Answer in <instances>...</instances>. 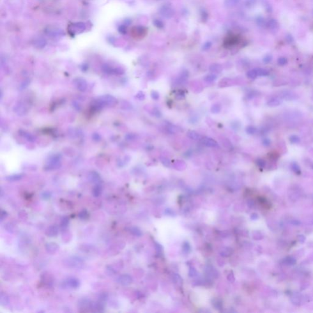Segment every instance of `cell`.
Segmentation results:
<instances>
[{
    "label": "cell",
    "instance_id": "obj_21",
    "mask_svg": "<svg viewBox=\"0 0 313 313\" xmlns=\"http://www.w3.org/2000/svg\"><path fill=\"white\" fill-rule=\"evenodd\" d=\"M46 42L44 39L39 38L37 39L34 42V45L38 48H43L46 45Z\"/></svg>",
    "mask_w": 313,
    "mask_h": 313
},
{
    "label": "cell",
    "instance_id": "obj_34",
    "mask_svg": "<svg viewBox=\"0 0 313 313\" xmlns=\"http://www.w3.org/2000/svg\"><path fill=\"white\" fill-rule=\"evenodd\" d=\"M247 76L250 78H256L257 76L256 69L255 70H251L248 71L247 72Z\"/></svg>",
    "mask_w": 313,
    "mask_h": 313
},
{
    "label": "cell",
    "instance_id": "obj_51",
    "mask_svg": "<svg viewBox=\"0 0 313 313\" xmlns=\"http://www.w3.org/2000/svg\"><path fill=\"white\" fill-rule=\"evenodd\" d=\"M119 32L121 33L122 34H125L126 32H127V30H126V28L125 26H121L119 27Z\"/></svg>",
    "mask_w": 313,
    "mask_h": 313
},
{
    "label": "cell",
    "instance_id": "obj_20",
    "mask_svg": "<svg viewBox=\"0 0 313 313\" xmlns=\"http://www.w3.org/2000/svg\"><path fill=\"white\" fill-rule=\"evenodd\" d=\"M102 193V187L99 184L96 185L93 189V195L94 197H99Z\"/></svg>",
    "mask_w": 313,
    "mask_h": 313
},
{
    "label": "cell",
    "instance_id": "obj_36",
    "mask_svg": "<svg viewBox=\"0 0 313 313\" xmlns=\"http://www.w3.org/2000/svg\"><path fill=\"white\" fill-rule=\"evenodd\" d=\"M217 78V77L216 75H207L206 76V77L204 78L206 82H213L215 79Z\"/></svg>",
    "mask_w": 313,
    "mask_h": 313
},
{
    "label": "cell",
    "instance_id": "obj_29",
    "mask_svg": "<svg viewBox=\"0 0 313 313\" xmlns=\"http://www.w3.org/2000/svg\"><path fill=\"white\" fill-rule=\"evenodd\" d=\"M78 217L81 220H87L89 218V213L86 210H82L79 213Z\"/></svg>",
    "mask_w": 313,
    "mask_h": 313
},
{
    "label": "cell",
    "instance_id": "obj_41",
    "mask_svg": "<svg viewBox=\"0 0 313 313\" xmlns=\"http://www.w3.org/2000/svg\"><path fill=\"white\" fill-rule=\"evenodd\" d=\"M51 197V193L48 192H45L42 194V198L44 199H48Z\"/></svg>",
    "mask_w": 313,
    "mask_h": 313
},
{
    "label": "cell",
    "instance_id": "obj_3",
    "mask_svg": "<svg viewBox=\"0 0 313 313\" xmlns=\"http://www.w3.org/2000/svg\"><path fill=\"white\" fill-rule=\"evenodd\" d=\"M61 156L59 154H54L51 156L47 163L46 168L48 170H54L59 169L61 166Z\"/></svg>",
    "mask_w": 313,
    "mask_h": 313
},
{
    "label": "cell",
    "instance_id": "obj_19",
    "mask_svg": "<svg viewBox=\"0 0 313 313\" xmlns=\"http://www.w3.org/2000/svg\"><path fill=\"white\" fill-rule=\"evenodd\" d=\"M23 177V174H16L11 176H9L6 177V180L9 182H15L21 180Z\"/></svg>",
    "mask_w": 313,
    "mask_h": 313
},
{
    "label": "cell",
    "instance_id": "obj_25",
    "mask_svg": "<svg viewBox=\"0 0 313 313\" xmlns=\"http://www.w3.org/2000/svg\"><path fill=\"white\" fill-rule=\"evenodd\" d=\"M0 303H1V305L3 306L7 305L9 303V297L6 294L3 293L1 294V296H0Z\"/></svg>",
    "mask_w": 313,
    "mask_h": 313
},
{
    "label": "cell",
    "instance_id": "obj_11",
    "mask_svg": "<svg viewBox=\"0 0 313 313\" xmlns=\"http://www.w3.org/2000/svg\"><path fill=\"white\" fill-rule=\"evenodd\" d=\"M58 232L59 230L58 227L55 225H52L47 228L45 231V234L48 237H54L58 236Z\"/></svg>",
    "mask_w": 313,
    "mask_h": 313
},
{
    "label": "cell",
    "instance_id": "obj_8",
    "mask_svg": "<svg viewBox=\"0 0 313 313\" xmlns=\"http://www.w3.org/2000/svg\"><path fill=\"white\" fill-rule=\"evenodd\" d=\"M160 13L161 14L163 17L169 18L173 16L174 10L170 6H163L162 8H161L160 10Z\"/></svg>",
    "mask_w": 313,
    "mask_h": 313
},
{
    "label": "cell",
    "instance_id": "obj_50",
    "mask_svg": "<svg viewBox=\"0 0 313 313\" xmlns=\"http://www.w3.org/2000/svg\"><path fill=\"white\" fill-rule=\"evenodd\" d=\"M255 129L252 127H249L247 128V132L249 134H253L254 133Z\"/></svg>",
    "mask_w": 313,
    "mask_h": 313
},
{
    "label": "cell",
    "instance_id": "obj_45",
    "mask_svg": "<svg viewBox=\"0 0 313 313\" xmlns=\"http://www.w3.org/2000/svg\"><path fill=\"white\" fill-rule=\"evenodd\" d=\"M151 97L154 100H158L159 98V94L156 91H153L151 93Z\"/></svg>",
    "mask_w": 313,
    "mask_h": 313
},
{
    "label": "cell",
    "instance_id": "obj_4",
    "mask_svg": "<svg viewBox=\"0 0 313 313\" xmlns=\"http://www.w3.org/2000/svg\"><path fill=\"white\" fill-rule=\"evenodd\" d=\"M86 29V24L83 22L73 23L69 26V31L72 34H77L83 32Z\"/></svg>",
    "mask_w": 313,
    "mask_h": 313
},
{
    "label": "cell",
    "instance_id": "obj_28",
    "mask_svg": "<svg viewBox=\"0 0 313 313\" xmlns=\"http://www.w3.org/2000/svg\"><path fill=\"white\" fill-rule=\"evenodd\" d=\"M210 70L213 72H220L222 70V67L220 64H214L210 67Z\"/></svg>",
    "mask_w": 313,
    "mask_h": 313
},
{
    "label": "cell",
    "instance_id": "obj_43",
    "mask_svg": "<svg viewBox=\"0 0 313 313\" xmlns=\"http://www.w3.org/2000/svg\"><path fill=\"white\" fill-rule=\"evenodd\" d=\"M154 23L155 24V25L159 28H162L163 27V23L160 21V20H155L154 22Z\"/></svg>",
    "mask_w": 313,
    "mask_h": 313
},
{
    "label": "cell",
    "instance_id": "obj_44",
    "mask_svg": "<svg viewBox=\"0 0 313 313\" xmlns=\"http://www.w3.org/2000/svg\"><path fill=\"white\" fill-rule=\"evenodd\" d=\"M257 23L258 24V25L260 26H263L265 22H264V19L261 17H259L257 19Z\"/></svg>",
    "mask_w": 313,
    "mask_h": 313
},
{
    "label": "cell",
    "instance_id": "obj_5",
    "mask_svg": "<svg viewBox=\"0 0 313 313\" xmlns=\"http://www.w3.org/2000/svg\"><path fill=\"white\" fill-rule=\"evenodd\" d=\"M63 284L66 287H69L71 289H78L80 286V282H79L78 279L76 278L70 277L64 281Z\"/></svg>",
    "mask_w": 313,
    "mask_h": 313
},
{
    "label": "cell",
    "instance_id": "obj_13",
    "mask_svg": "<svg viewBox=\"0 0 313 313\" xmlns=\"http://www.w3.org/2000/svg\"><path fill=\"white\" fill-rule=\"evenodd\" d=\"M202 143H203L205 146L207 147H211V148H215V147L218 146V143L215 140H214L211 138L205 137L202 139Z\"/></svg>",
    "mask_w": 313,
    "mask_h": 313
},
{
    "label": "cell",
    "instance_id": "obj_39",
    "mask_svg": "<svg viewBox=\"0 0 313 313\" xmlns=\"http://www.w3.org/2000/svg\"><path fill=\"white\" fill-rule=\"evenodd\" d=\"M107 298H108V296L107 293H101L100 295L99 296V301H100V302H104L105 301H106V300H107Z\"/></svg>",
    "mask_w": 313,
    "mask_h": 313
},
{
    "label": "cell",
    "instance_id": "obj_15",
    "mask_svg": "<svg viewBox=\"0 0 313 313\" xmlns=\"http://www.w3.org/2000/svg\"><path fill=\"white\" fill-rule=\"evenodd\" d=\"M89 179L92 182L96 183H99L100 181V177L99 174L95 171H93L89 173Z\"/></svg>",
    "mask_w": 313,
    "mask_h": 313
},
{
    "label": "cell",
    "instance_id": "obj_9",
    "mask_svg": "<svg viewBox=\"0 0 313 313\" xmlns=\"http://www.w3.org/2000/svg\"><path fill=\"white\" fill-rule=\"evenodd\" d=\"M59 248V245L55 242H48L45 245L46 251L50 254H54L56 253Z\"/></svg>",
    "mask_w": 313,
    "mask_h": 313
},
{
    "label": "cell",
    "instance_id": "obj_1",
    "mask_svg": "<svg viewBox=\"0 0 313 313\" xmlns=\"http://www.w3.org/2000/svg\"><path fill=\"white\" fill-rule=\"evenodd\" d=\"M117 103L116 98L111 95H104L97 99L95 102L94 107L96 109H102L105 107H112Z\"/></svg>",
    "mask_w": 313,
    "mask_h": 313
},
{
    "label": "cell",
    "instance_id": "obj_46",
    "mask_svg": "<svg viewBox=\"0 0 313 313\" xmlns=\"http://www.w3.org/2000/svg\"><path fill=\"white\" fill-rule=\"evenodd\" d=\"M8 214L7 213V212H6V211H4V210H1V221L2 222V221H3L4 219H5L6 217H8Z\"/></svg>",
    "mask_w": 313,
    "mask_h": 313
},
{
    "label": "cell",
    "instance_id": "obj_7",
    "mask_svg": "<svg viewBox=\"0 0 313 313\" xmlns=\"http://www.w3.org/2000/svg\"><path fill=\"white\" fill-rule=\"evenodd\" d=\"M103 72L107 73V74H116V75H122L123 74L124 71L121 68H113L105 64L102 67Z\"/></svg>",
    "mask_w": 313,
    "mask_h": 313
},
{
    "label": "cell",
    "instance_id": "obj_26",
    "mask_svg": "<svg viewBox=\"0 0 313 313\" xmlns=\"http://www.w3.org/2000/svg\"><path fill=\"white\" fill-rule=\"evenodd\" d=\"M240 1V0H226L225 5L228 8H233Z\"/></svg>",
    "mask_w": 313,
    "mask_h": 313
},
{
    "label": "cell",
    "instance_id": "obj_49",
    "mask_svg": "<svg viewBox=\"0 0 313 313\" xmlns=\"http://www.w3.org/2000/svg\"><path fill=\"white\" fill-rule=\"evenodd\" d=\"M93 138L94 141H97V142H98V141L100 140L101 137L98 133H94L93 135Z\"/></svg>",
    "mask_w": 313,
    "mask_h": 313
},
{
    "label": "cell",
    "instance_id": "obj_16",
    "mask_svg": "<svg viewBox=\"0 0 313 313\" xmlns=\"http://www.w3.org/2000/svg\"><path fill=\"white\" fill-rule=\"evenodd\" d=\"M268 26L270 29V30L273 31L274 32L277 31L279 28V25H278L277 21L275 19H273V18H272V19H270L268 21Z\"/></svg>",
    "mask_w": 313,
    "mask_h": 313
},
{
    "label": "cell",
    "instance_id": "obj_6",
    "mask_svg": "<svg viewBox=\"0 0 313 313\" xmlns=\"http://www.w3.org/2000/svg\"><path fill=\"white\" fill-rule=\"evenodd\" d=\"M73 83H74L77 89L79 91L84 92L87 89V82L85 80V79L83 78H77L75 79L74 81H73Z\"/></svg>",
    "mask_w": 313,
    "mask_h": 313
},
{
    "label": "cell",
    "instance_id": "obj_10",
    "mask_svg": "<svg viewBox=\"0 0 313 313\" xmlns=\"http://www.w3.org/2000/svg\"><path fill=\"white\" fill-rule=\"evenodd\" d=\"M118 283L122 286H127L131 284L132 278L128 275H122L118 278Z\"/></svg>",
    "mask_w": 313,
    "mask_h": 313
},
{
    "label": "cell",
    "instance_id": "obj_40",
    "mask_svg": "<svg viewBox=\"0 0 313 313\" xmlns=\"http://www.w3.org/2000/svg\"><path fill=\"white\" fill-rule=\"evenodd\" d=\"M220 107L218 105H214L212 107V112L213 113H217L220 111Z\"/></svg>",
    "mask_w": 313,
    "mask_h": 313
},
{
    "label": "cell",
    "instance_id": "obj_30",
    "mask_svg": "<svg viewBox=\"0 0 313 313\" xmlns=\"http://www.w3.org/2000/svg\"><path fill=\"white\" fill-rule=\"evenodd\" d=\"M69 223V219L67 217H64L61 219V228H66L68 226Z\"/></svg>",
    "mask_w": 313,
    "mask_h": 313
},
{
    "label": "cell",
    "instance_id": "obj_22",
    "mask_svg": "<svg viewBox=\"0 0 313 313\" xmlns=\"http://www.w3.org/2000/svg\"><path fill=\"white\" fill-rule=\"evenodd\" d=\"M187 136L190 138H191L192 139H194V140H198V139H199L201 138V136L200 135L199 133H198L197 132H196L195 131H193V130L188 131L187 132Z\"/></svg>",
    "mask_w": 313,
    "mask_h": 313
},
{
    "label": "cell",
    "instance_id": "obj_33",
    "mask_svg": "<svg viewBox=\"0 0 313 313\" xmlns=\"http://www.w3.org/2000/svg\"><path fill=\"white\" fill-rule=\"evenodd\" d=\"M144 33V29L142 27H137L135 29H134V34H137L138 36L143 35Z\"/></svg>",
    "mask_w": 313,
    "mask_h": 313
},
{
    "label": "cell",
    "instance_id": "obj_48",
    "mask_svg": "<svg viewBox=\"0 0 313 313\" xmlns=\"http://www.w3.org/2000/svg\"><path fill=\"white\" fill-rule=\"evenodd\" d=\"M272 59V56H271V55H267V56H265V58H264V62H265L266 63H268L269 62H270Z\"/></svg>",
    "mask_w": 313,
    "mask_h": 313
},
{
    "label": "cell",
    "instance_id": "obj_18",
    "mask_svg": "<svg viewBox=\"0 0 313 313\" xmlns=\"http://www.w3.org/2000/svg\"><path fill=\"white\" fill-rule=\"evenodd\" d=\"M93 311L96 312H102L104 310V305L103 302L99 301L97 302H94L93 303Z\"/></svg>",
    "mask_w": 313,
    "mask_h": 313
},
{
    "label": "cell",
    "instance_id": "obj_12",
    "mask_svg": "<svg viewBox=\"0 0 313 313\" xmlns=\"http://www.w3.org/2000/svg\"><path fill=\"white\" fill-rule=\"evenodd\" d=\"M93 302H91L89 300H83L79 303V307L80 309H82L83 311H89L91 310L93 311Z\"/></svg>",
    "mask_w": 313,
    "mask_h": 313
},
{
    "label": "cell",
    "instance_id": "obj_24",
    "mask_svg": "<svg viewBox=\"0 0 313 313\" xmlns=\"http://www.w3.org/2000/svg\"><path fill=\"white\" fill-rule=\"evenodd\" d=\"M72 238L71 233L69 231H64L62 234V240L64 242L67 243L70 241Z\"/></svg>",
    "mask_w": 313,
    "mask_h": 313
},
{
    "label": "cell",
    "instance_id": "obj_42",
    "mask_svg": "<svg viewBox=\"0 0 313 313\" xmlns=\"http://www.w3.org/2000/svg\"><path fill=\"white\" fill-rule=\"evenodd\" d=\"M130 232H132V234H134L135 236H139V235H140V234H141V232H140L139 230H138V229L137 228H132L130 229Z\"/></svg>",
    "mask_w": 313,
    "mask_h": 313
},
{
    "label": "cell",
    "instance_id": "obj_47",
    "mask_svg": "<svg viewBox=\"0 0 313 313\" xmlns=\"http://www.w3.org/2000/svg\"><path fill=\"white\" fill-rule=\"evenodd\" d=\"M287 61L285 58H279L278 62V64L280 65L283 66V65H284V64H286L287 63Z\"/></svg>",
    "mask_w": 313,
    "mask_h": 313
},
{
    "label": "cell",
    "instance_id": "obj_38",
    "mask_svg": "<svg viewBox=\"0 0 313 313\" xmlns=\"http://www.w3.org/2000/svg\"><path fill=\"white\" fill-rule=\"evenodd\" d=\"M6 229H7L8 231H9L10 232H13L14 231V229H15L14 224H12L11 223H8L6 224Z\"/></svg>",
    "mask_w": 313,
    "mask_h": 313
},
{
    "label": "cell",
    "instance_id": "obj_53",
    "mask_svg": "<svg viewBox=\"0 0 313 313\" xmlns=\"http://www.w3.org/2000/svg\"><path fill=\"white\" fill-rule=\"evenodd\" d=\"M211 46V43H207V44H206L204 45V50H207V49H208L210 48Z\"/></svg>",
    "mask_w": 313,
    "mask_h": 313
},
{
    "label": "cell",
    "instance_id": "obj_14",
    "mask_svg": "<svg viewBox=\"0 0 313 313\" xmlns=\"http://www.w3.org/2000/svg\"><path fill=\"white\" fill-rule=\"evenodd\" d=\"M47 31H48V32H47L48 35L51 36H53V37L60 36H63L64 34V33H63V31L61 29H59V28H49L48 29H47Z\"/></svg>",
    "mask_w": 313,
    "mask_h": 313
},
{
    "label": "cell",
    "instance_id": "obj_31",
    "mask_svg": "<svg viewBox=\"0 0 313 313\" xmlns=\"http://www.w3.org/2000/svg\"><path fill=\"white\" fill-rule=\"evenodd\" d=\"M18 217L23 220H26L28 218V213L24 210H22L18 212Z\"/></svg>",
    "mask_w": 313,
    "mask_h": 313
},
{
    "label": "cell",
    "instance_id": "obj_2",
    "mask_svg": "<svg viewBox=\"0 0 313 313\" xmlns=\"http://www.w3.org/2000/svg\"><path fill=\"white\" fill-rule=\"evenodd\" d=\"M64 265L70 268H82L84 265V261L80 257L71 256L64 260Z\"/></svg>",
    "mask_w": 313,
    "mask_h": 313
},
{
    "label": "cell",
    "instance_id": "obj_32",
    "mask_svg": "<svg viewBox=\"0 0 313 313\" xmlns=\"http://www.w3.org/2000/svg\"><path fill=\"white\" fill-rule=\"evenodd\" d=\"M257 76H266L268 75V72L263 69H256Z\"/></svg>",
    "mask_w": 313,
    "mask_h": 313
},
{
    "label": "cell",
    "instance_id": "obj_27",
    "mask_svg": "<svg viewBox=\"0 0 313 313\" xmlns=\"http://www.w3.org/2000/svg\"><path fill=\"white\" fill-rule=\"evenodd\" d=\"M93 250V247L90 245H83L80 247V250L84 253H89Z\"/></svg>",
    "mask_w": 313,
    "mask_h": 313
},
{
    "label": "cell",
    "instance_id": "obj_35",
    "mask_svg": "<svg viewBox=\"0 0 313 313\" xmlns=\"http://www.w3.org/2000/svg\"><path fill=\"white\" fill-rule=\"evenodd\" d=\"M107 273L108 275H114L116 273V271L112 266H108L107 267Z\"/></svg>",
    "mask_w": 313,
    "mask_h": 313
},
{
    "label": "cell",
    "instance_id": "obj_23",
    "mask_svg": "<svg viewBox=\"0 0 313 313\" xmlns=\"http://www.w3.org/2000/svg\"><path fill=\"white\" fill-rule=\"evenodd\" d=\"M21 135L24 138H25L28 141H29V142H33L36 140V137L34 135H33L32 134H31L28 132L21 131Z\"/></svg>",
    "mask_w": 313,
    "mask_h": 313
},
{
    "label": "cell",
    "instance_id": "obj_17",
    "mask_svg": "<svg viewBox=\"0 0 313 313\" xmlns=\"http://www.w3.org/2000/svg\"><path fill=\"white\" fill-rule=\"evenodd\" d=\"M14 112L18 115H23L26 114V109L22 103H18L14 108Z\"/></svg>",
    "mask_w": 313,
    "mask_h": 313
},
{
    "label": "cell",
    "instance_id": "obj_37",
    "mask_svg": "<svg viewBox=\"0 0 313 313\" xmlns=\"http://www.w3.org/2000/svg\"><path fill=\"white\" fill-rule=\"evenodd\" d=\"M30 83V80L29 79H26V80H25L24 82H23L20 86V90H23L24 89H25L29 85Z\"/></svg>",
    "mask_w": 313,
    "mask_h": 313
},
{
    "label": "cell",
    "instance_id": "obj_52",
    "mask_svg": "<svg viewBox=\"0 0 313 313\" xmlns=\"http://www.w3.org/2000/svg\"><path fill=\"white\" fill-rule=\"evenodd\" d=\"M286 39H287V40L288 42H293V37H292L291 34H288V35L287 36Z\"/></svg>",
    "mask_w": 313,
    "mask_h": 313
}]
</instances>
